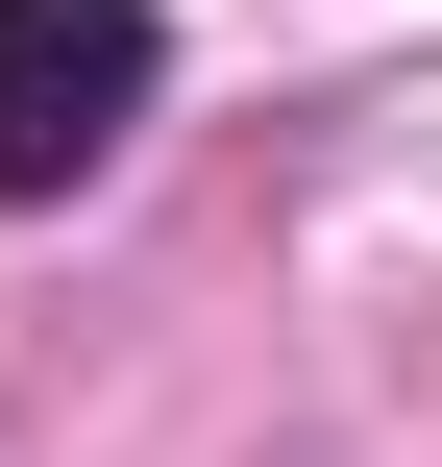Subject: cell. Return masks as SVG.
<instances>
[{
  "label": "cell",
  "mask_w": 442,
  "mask_h": 467,
  "mask_svg": "<svg viewBox=\"0 0 442 467\" xmlns=\"http://www.w3.org/2000/svg\"><path fill=\"white\" fill-rule=\"evenodd\" d=\"M148 123V0H0V197H74Z\"/></svg>",
  "instance_id": "obj_1"
}]
</instances>
